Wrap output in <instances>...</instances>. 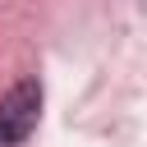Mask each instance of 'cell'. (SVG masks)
Returning a JSON list of instances; mask_svg holds the SVG:
<instances>
[{
    "instance_id": "obj_1",
    "label": "cell",
    "mask_w": 147,
    "mask_h": 147,
    "mask_svg": "<svg viewBox=\"0 0 147 147\" xmlns=\"http://www.w3.org/2000/svg\"><path fill=\"white\" fill-rule=\"evenodd\" d=\"M37 115H41V87H37V78L14 83L0 96V142H23L37 129Z\"/></svg>"
}]
</instances>
